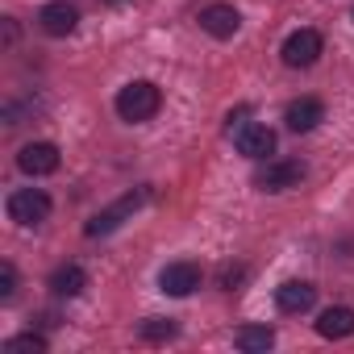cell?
<instances>
[{
  "instance_id": "cell-7",
  "label": "cell",
  "mask_w": 354,
  "mask_h": 354,
  "mask_svg": "<svg viewBox=\"0 0 354 354\" xmlns=\"http://www.w3.org/2000/svg\"><path fill=\"white\" fill-rule=\"evenodd\" d=\"M321 50H325V42H321L317 30H296V34H288V42H283V63H288V67H313V63L321 59Z\"/></svg>"
},
{
  "instance_id": "cell-19",
  "label": "cell",
  "mask_w": 354,
  "mask_h": 354,
  "mask_svg": "<svg viewBox=\"0 0 354 354\" xmlns=\"http://www.w3.org/2000/svg\"><path fill=\"white\" fill-rule=\"evenodd\" d=\"M242 279H246V267H234V263H230V267H221V288H225V292H234Z\"/></svg>"
},
{
  "instance_id": "cell-20",
  "label": "cell",
  "mask_w": 354,
  "mask_h": 354,
  "mask_svg": "<svg viewBox=\"0 0 354 354\" xmlns=\"http://www.w3.org/2000/svg\"><path fill=\"white\" fill-rule=\"evenodd\" d=\"M246 117H250V109H246V104H242L238 113H230V125H225V129H230V138H234V133H238V129L246 125Z\"/></svg>"
},
{
  "instance_id": "cell-6",
  "label": "cell",
  "mask_w": 354,
  "mask_h": 354,
  "mask_svg": "<svg viewBox=\"0 0 354 354\" xmlns=\"http://www.w3.org/2000/svg\"><path fill=\"white\" fill-rule=\"evenodd\" d=\"M59 162H63V154H59L55 142H26L21 154H17V167L26 175H34V180H38V175H55Z\"/></svg>"
},
{
  "instance_id": "cell-11",
  "label": "cell",
  "mask_w": 354,
  "mask_h": 354,
  "mask_svg": "<svg viewBox=\"0 0 354 354\" xmlns=\"http://www.w3.org/2000/svg\"><path fill=\"white\" fill-rule=\"evenodd\" d=\"M201 30L209 34V38H234L238 30H242V17H238V9L234 5H209V9H201Z\"/></svg>"
},
{
  "instance_id": "cell-4",
  "label": "cell",
  "mask_w": 354,
  "mask_h": 354,
  "mask_svg": "<svg viewBox=\"0 0 354 354\" xmlns=\"http://www.w3.org/2000/svg\"><path fill=\"white\" fill-rule=\"evenodd\" d=\"M304 180V162L300 158H267V167L254 171V188L263 192H288Z\"/></svg>"
},
{
  "instance_id": "cell-16",
  "label": "cell",
  "mask_w": 354,
  "mask_h": 354,
  "mask_svg": "<svg viewBox=\"0 0 354 354\" xmlns=\"http://www.w3.org/2000/svg\"><path fill=\"white\" fill-rule=\"evenodd\" d=\"M138 333H142L146 342H171V337L180 333V329H175V321H167V317H146Z\"/></svg>"
},
{
  "instance_id": "cell-1",
  "label": "cell",
  "mask_w": 354,
  "mask_h": 354,
  "mask_svg": "<svg viewBox=\"0 0 354 354\" xmlns=\"http://www.w3.org/2000/svg\"><path fill=\"white\" fill-rule=\"evenodd\" d=\"M117 117L121 121H129V125H142V121H150L158 109H162V92H158V84H150V80H129L121 92H117Z\"/></svg>"
},
{
  "instance_id": "cell-5",
  "label": "cell",
  "mask_w": 354,
  "mask_h": 354,
  "mask_svg": "<svg viewBox=\"0 0 354 354\" xmlns=\"http://www.w3.org/2000/svg\"><path fill=\"white\" fill-rule=\"evenodd\" d=\"M201 279H205V271H201L196 263H188V259L167 263V267L158 271V288H162L167 296H192V292L201 288Z\"/></svg>"
},
{
  "instance_id": "cell-8",
  "label": "cell",
  "mask_w": 354,
  "mask_h": 354,
  "mask_svg": "<svg viewBox=\"0 0 354 354\" xmlns=\"http://www.w3.org/2000/svg\"><path fill=\"white\" fill-rule=\"evenodd\" d=\"M275 304H279V313L300 317V313H308V308L317 304V288H313L308 279H283V283L275 288Z\"/></svg>"
},
{
  "instance_id": "cell-2",
  "label": "cell",
  "mask_w": 354,
  "mask_h": 354,
  "mask_svg": "<svg viewBox=\"0 0 354 354\" xmlns=\"http://www.w3.org/2000/svg\"><path fill=\"white\" fill-rule=\"evenodd\" d=\"M5 209H9V221H17V225H42L50 217V196L42 188H17V192H9Z\"/></svg>"
},
{
  "instance_id": "cell-12",
  "label": "cell",
  "mask_w": 354,
  "mask_h": 354,
  "mask_svg": "<svg viewBox=\"0 0 354 354\" xmlns=\"http://www.w3.org/2000/svg\"><path fill=\"white\" fill-rule=\"evenodd\" d=\"M283 121H288L292 133H308V129H317V125L325 121V104H321L317 96H300V100H292V104L283 109Z\"/></svg>"
},
{
  "instance_id": "cell-17",
  "label": "cell",
  "mask_w": 354,
  "mask_h": 354,
  "mask_svg": "<svg viewBox=\"0 0 354 354\" xmlns=\"http://www.w3.org/2000/svg\"><path fill=\"white\" fill-rule=\"evenodd\" d=\"M5 350H9V354H21V350L42 354V350H46V337H42V333H17V337H9V342H5Z\"/></svg>"
},
{
  "instance_id": "cell-13",
  "label": "cell",
  "mask_w": 354,
  "mask_h": 354,
  "mask_svg": "<svg viewBox=\"0 0 354 354\" xmlns=\"http://www.w3.org/2000/svg\"><path fill=\"white\" fill-rule=\"evenodd\" d=\"M317 333L329 337V342L350 337V333H354V308H350V304H333V308H325V313L317 317Z\"/></svg>"
},
{
  "instance_id": "cell-9",
  "label": "cell",
  "mask_w": 354,
  "mask_h": 354,
  "mask_svg": "<svg viewBox=\"0 0 354 354\" xmlns=\"http://www.w3.org/2000/svg\"><path fill=\"white\" fill-rule=\"evenodd\" d=\"M38 26H42V34H50V38H67V34H75V26H80V9L67 5V0H50V5H42V13H38Z\"/></svg>"
},
{
  "instance_id": "cell-14",
  "label": "cell",
  "mask_w": 354,
  "mask_h": 354,
  "mask_svg": "<svg viewBox=\"0 0 354 354\" xmlns=\"http://www.w3.org/2000/svg\"><path fill=\"white\" fill-rule=\"evenodd\" d=\"M84 288H88V271L75 267V263H67V267H59V271L50 275V292H55L59 300H71V296H80Z\"/></svg>"
},
{
  "instance_id": "cell-10",
  "label": "cell",
  "mask_w": 354,
  "mask_h": 354,
  "mask_svg": "<svg viewBox=\"0 0 354 354\" xmlns=\"http://www.w3.org/2000/svg\"><path fill=\"white\" fill-rule=\"evenodd\" d=\"M234 146H238V154H246V158H267V154H275V129L246 121V125L234 133Z\"/></svg>"
},
{
  "instance_id": "cell-21",
  "label": "cell",
  "mask_w": 354,
  "mask_h": 354,
  "mask_svg": "<svg viewBox=\"0 0 354 354\" xmlns=\"http://www.w3.org/2000/svg\"><path fill=\"white\" fill-rule=\"evenodd\" d=\"M109 5H121V0H109Z\"/></svg>"
},
{
  "instance_id": "cell-18",
  "label": "cell",
  "mask_w": 354,
  "mask_h": 354,
  "mask_svg": "<svg viewBox=\"0 0 354 354\" xmlns=\"http://www.w3.org/2000/svg\"><path fill=\"white\" fill-rule=\"evenodd\" d=\"M17 292V267L13 263H0V300H9Z\"/></svg>"
},
{
  "instance_id": "cell-3",
  "label": "cell",
  "mask_w": 354,
  "mask_h": 354,
  "mask_svg": "<svg viewBox=\"0 0 354 354\" xmlns=\"http://www.w3.org/2000/svg\"><path fill=\"white\" fill-rule=\"evenodd\" d=\"M142 205H146V188H133V192H125V196H121L117 205L100 209V213H96V217H92V221L84 225V234H88V238H104V234H113V230H117V225H121L125 217H133V213H138Z\"/></svg>"
},
{
  "instance_id": "cell-15",
  "label": "cell",
  "mask_w": 354,
  "mask_h": 354,
  "mask_svg": "<svg viewBox=\"0 0 354 354\" xmlns=\"http://www.w3.org/2000/svg\"><path fill=\"white\" fill-rule=\"evenodd\" d=\"M234 342H238V350H246V354H267V350L275 346V329H271V325H242V329L234 333Z\"/></svg>"
}]
</instances>
